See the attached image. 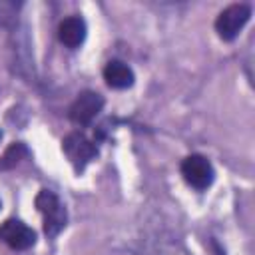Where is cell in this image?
Masks as SVG:
<instances>
[{
    "mask_svg": "<svg viewBox=\"0 0 255 255\" xmlns=\"http://www.w3.org/2000/svg\"><path fill=\"white\" fill-rule=\"evenodd\" d=\"M34 203H36L38 211L42 213L44 233L48 237H56L66 227V221H68V213H66L64 203L50 189H40L38 195H36V199H34Z\"/></svg>",
    "mask_w": 255,
    "mask_h": 255,
    "instance_id": "cell-1",
    "label": "cell"
},
{
    "mask_svg": "<svg viewBox=\"0 0 255 255\" xmlns=\"http://www.w3.org/2000/svg\"><path fill=\"white\" fill-rule=\"evenodd\" d=\"M249 18H251V6L249 4H243V2L229 4L215 18V32L221 40L231 42L239 36V32L249 22Z\"/></svg>",
    "mask_w": 255,
    "mask_h": 255,
    "instance_id": "cell-2",
    "label": "cell"
},
{
    "mask_svg": "<svg viewBox=\"0 0 255 255\" xmlns=\"http://www.w3.org/2000/svg\"><path fill=\"white\" fill-rule=\"evenodd\" d=\"M181 175L187 181V185H191L197 191H203L213 183L215 169L205 155L191 153L181 161Z\"/></svg>",
    "mask_w": 255,
    "mask_h": 255,
    "instance_id": "cell-3",
    "label": "cell"
},
{
    "mask_svg": "<svg viewBox=\"0 0 255 255\" xmlns=\"http://www.w3.org/2000/svg\"><path fill=\"white\" fill-rule=\"evenodd\" d=\"M62 149L68 155V159L72 161V165H74L76 171H82L98 155V147L86 135H82L78 131H74V133H70V135L64 137Z\"/></svg>",
    "mask_w": 255,
    "mask_h": 255,
    "instance_id": "cell-4",
    "label": "cell"
},
{
    "mask_svg": "<svg viewBox=\"0 0 255 255\" xmlns=\"http://www.w3.org/2000/svg\"><path fill=\"white\" fill-rule=\"evenodd\" d=\"M104 108V98L98 94V92H92V90H86L82 92L70 106L68 110V116L74 124L78 126H88L94 122V118L102 112Z\"/></svg>",
    "mask_w": 255,
    "mask_h": 255,
    "instance_id": "cell-5",
    "label": "cell"
},
{
    "mask_svg": "<svg viewBox=\"0 0 255 255\" xmlns=\"http://www.w3.org/2000/svg\"><path fill=\"white\" fill-rule=\"evenodd\" d=\"M0 239L16 251H26L36 243V231L20 219H6L0 225Z\"/></svg>",
    "mask_w": 255,
    "mask_h": 255,
    "instance_id": "cell-6",
    "label": "cell"
},
{
    "mask_svg": "<svg viewBox=\"0 0 255 255\" xmlns=\"http://www.w3.org/2000/svg\"><path fill=\"white\" fill-rule=\"evenodd\" d=\"M86 20L80 16H68L58 26V38L66 48H78L86 40Z\"/></svg>",
    "mask_w": 255,
    "mask_h": 255,
    "instance_id": "cell-7",
    "label": "cell"
},
{
    "mask_svg": "<svg viewBox=\"0 0 255 255\" xmlns=\"http://www.w3.org/2000/svg\"><path fill=\"white\" fill-rule=\"evenodd\" d=\"M104 80L110 88L114 90H126L129 86H133V80H135V74L133 70L122 62V60H112L106 64L104 68Z\"/></svg>",
    "mask_w": 255,
    "mask_h": 255,
    "instance_id": "cell-8",
    "label": "cell"
},
{
    "mask_svg": "<svg viewBox=\"0 0 255 255\" xmlns=\"http://www.w3.org/2000/svg\"><path fill=\"white\" fill-rule=\"evenodd\" d=\"M28 157V147L22 143V141H14L0 157V171H6V169H12L16 167L22 159Z\"/></svg>",
    "mask_w": 255,
    "mask_h": 255,
    "instance_id": "cell-9",
    "label": "cell"
},
{
    "mask_svg": "<svg viewBox=\"0 0 255 255\" xmlns=\"http://www.w3.org/2000/svg\"><path fill=\"white\" fill-rule=\"evenodd\" d=\"M18 8H20V4H14V2H0V24H8L10 20H14Z\"/></svg>",
    "mask_w": 255,
    "mask_h": 255,
    "instance_id": "cell-10",
    "label": "cell"
},
{
    "mask_svg": "<svg viewBox=\"0 0 255 255\" xmlns=\"http://www.w3.org/2000/svg\"><path fill=\"white\" fill-rule=\"evenodd\" d=\"M0 139H2V131H0Z\"/></svg>",
    "mask_w": 255,
    "mask_h": 255,
    "instance_id": "cell-11",
    "label": "cell"
},
{
    "mask_svg": "<svg viewBox=\"0 0 255 255\" xmlns=\"http://www.w3.org/2000/svg\"><path fill=\"white\" fill-rule=\"evenodd\" d=\"M0 207H2V203H0Z\"/></svg>",
    "mask_w": 255,
    "mask_h": 255,
    "instance_id": "cell-12",
    "label": "cell"
}]
</instances>
